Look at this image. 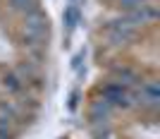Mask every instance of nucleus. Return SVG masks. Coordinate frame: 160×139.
Returning <instances> with one entry per match:
<instances>
[{
    "label": "nucleus",
    "mask_w": 160,
    "mask_h": 139,
    "mask_svg": "<svg viewBox=\"0 0 160 139\" xmlns=\"http://www.w3.org/2000/svg\"><path fill=\"white\" fill-rule=\"evenodd\" d=\"M10 3L19 10H33V5H36V0H10Z\"/></svg>",
    "instance_id": "1"
}]
</instances>
